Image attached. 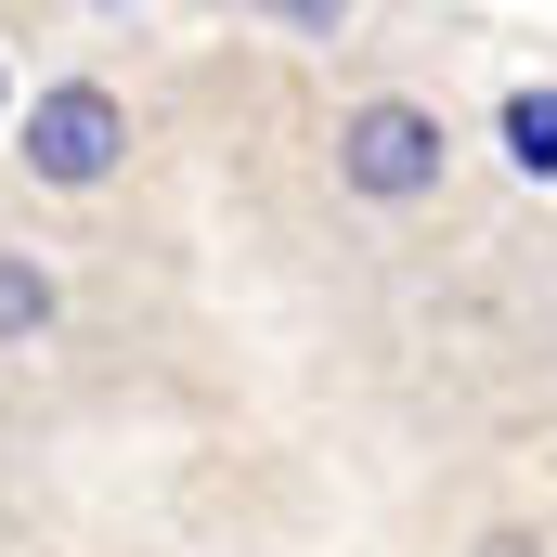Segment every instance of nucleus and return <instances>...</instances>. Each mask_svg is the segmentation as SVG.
<instances>
[{"label":"nucleus","mask_w":557,"mask_h":557,"mask_svg":"<svg viewBox=\"0 0 557 557\" xmlns=\"http://www.w3.org/2000/svg\"><path fill=\"white\" fill-rule=\"evenodd\" d=\"M117 143H131V104H117L104 78H65V91L26 104V169H39V182H104Z\"/></svg>","instance_id":"f257e3e1"},{"label":"nucleus","mask_w":557,"mask_h":557,"mask_svg":"<svg viewBox=\"0 0 557 557\" xmlns=\"http://www.w3.org/2000/svg\"><path fill=\"white\" fill-rule=\"evenodd\" d=\"M337 182L350 195H428L441 182V117L428 104H363L337 131Z\"/></svg>","instance_id":"f03ea898"},{"label":"nucleus","mask_w":557,"mask_h":557,"mask_svg":"<svg viewBox=\"0 0 557 557\" xmlns=\"http://www.w3.org/2000/svg\"><path fill=\"white\" fill-rule=\"evenodd\" d=\"M506 156H519L532 182H557V91H519V104H506Z\"/></svg>","instance_id":"7ed1b4c3"},{"label":"nucleus","mask_w":557,"mask_h":557,"mask_svg":"<svg viewBox=\"0 0 557 557\" xmlns=\"http://www.w3.org/2000/svg\"><path fill=\"white\" fill-rule=\"evenodd\" d=\"M13 324H52V273H26V260H0V337Z\"/></svg>","instance_id":"20e7f679"},{"label":"nucleus","mask_w":557,"mask_h":557,"mask_svg":"<svg viewBox=\"0 0 557 557\" xmlns=\"http://www.w3.org/2000/svg\"><path fill=\"white\" fill-rule=\"evenodd\" d=\"M260 13H285V26H337L350 0H260Z\"/></svg>","instance_id":"39448f33"}]
</instances>
